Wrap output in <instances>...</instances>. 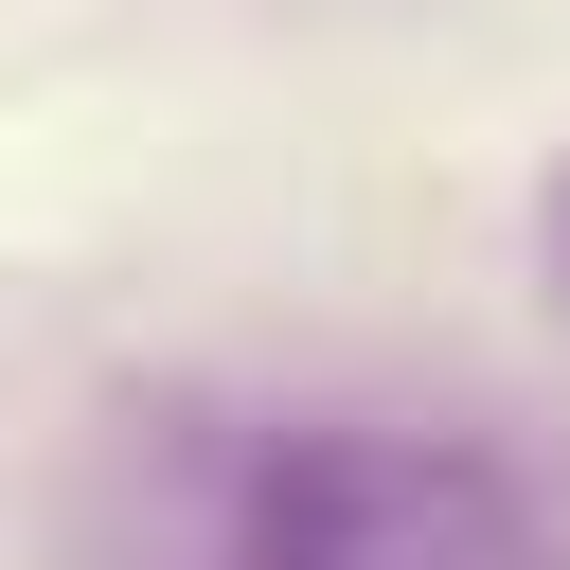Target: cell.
Returning a JSON list of instances; mask_svg holds the SVG:
<instances>
[{
	"instance_id": "cell-1",
	"label": "cell",
	"mask_w": 570,
	"mask_h": 570,
	"mask_svg": "<svg viewBox=\"0 0 570 570\" xmlns=\"http://www.w3.org/2000/svg\"><path fill=\"white\" fill-rule=\"evenodd\" d=\"M142 570H552L499 445L392 410H214L160 445Z\"/></svg>"
}]
</instances>
